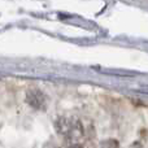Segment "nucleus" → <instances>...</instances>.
<instances>
[{
    "mask_svg": "<svg viewBox=\"0 0 148 148\" xmlns=\"http://www.w3.org/2000/svg\"><path fill=\"white\" fill-rule=\"evenodd\" d=\"M55 127H56L57 133L68 139H77L83 134L82 123L75 118L60 117L55 122Z\"/></svg>",
    "mask_w": 148,
    "mask_h": 148,
    "instance_id": "1",
    "label": "nucleus"
},
{
    "mask_svg": "<svg viewBox=\"0 0 148 148\" xmlns=\"http://www.w3.org/2000/svg\"><path fill=\"white\" fill-rule=\"evenodd\" d=\"M26 101L34 109H43L46 107V95L38 88H30L26 92Z\"/></svg>",
    "mask_w": 148,
    "mask_h": 148,
    "instance_id": "2",
    "label": "nucleus"
},
{
    "mask_svg": "<svg viewBox=\"0 0 148 148\" xmlns=\"http://www.w3.org/2000/svg\"><path fill=\"white\" fill-rule=\"evenodd\" d=\"M69 148H83V147H82L81 144H72Z\"/></svg>",
    "mask_w": 148,
    "mask_h": 148,
    "instance_id": "3",
    "label": "nucleus"
}]
</instances>
